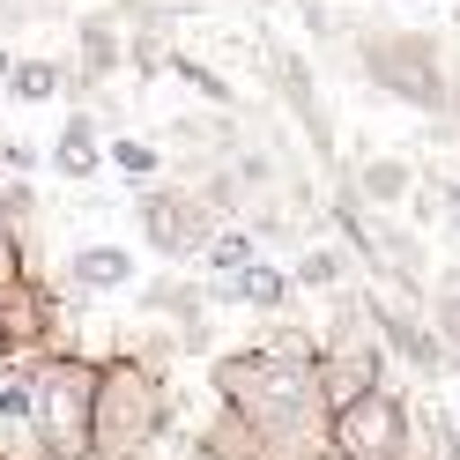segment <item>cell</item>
Instances as JSON below:
<instances>
[{
	"label": "cell",
	"mask_w": 460,
	"mask_h": 460,
	"mask_svg": "<svg viewBox=\"0 0 460 460\" xmlns=\"http://www.w3.org/2000/svg\"><path fill=\"white\" fill-rule=\"evenodd\" d=\"M164 430V379L149 364L97 371V416H90V460H134Z\"/></svg>",
	"instance_id": "6da1fadb"
},
{
	"label": "cell",
	"mask_w": 460,
	"mask_h": 460,
	"mask_svg": "<svg viewBox=\"0 0 460 460\" xmlns=\"http://www.w3.org/2000/svg\"><path fill=\"white\" fill-rule=\"evenodd\" d=\"M216 386L230 409H245V423H261V430H290L305 409H312V371L305 364H282L268 349H238V357H223L216 364Z\"/></svg>",
	"instance_id": "7a4b0ae2"
},
{
	"label": "cell",
	"mask_w": 460,
	"mask_h": 460,
	"mask_svg": "<svg viewBox=\"0 0 460 460\" xmlns=\"http://www.w3.org/2000/svg\"><path fill=\"white\" fill-rule=\"evenodd\" d=\"M90 416H97V364H52L38 379V401H31V430L45 460H90Z\"/></svg>",
	"instance_id": "3957f363"
},
{
	"label": "cell",
	"mask_w": 460,
	"mask_h": 460,
	"mask_svg": "<svg viewBox=\"0 0 460 460\" xmlns=\"http://www.w3.org/2000/svg\"><path fill=\"white\" fill-rule=\"evenodd\" d=\"M334 453L341 460H401L409 453V409L386 394V386H364L334 409Z\"/></svg>",
	"instance_id": "277c9868"
},
{
	"label": "cell",
	"mask_w": 460,
	"mask_h": 460,
	"mask_svg": "<svg viewBox=\"0 0 460 460\" xmlns=\"http://www.w3.org/2000/svg\"><path fill=\"white\" fill-rule=\"evenodd\" d=\"M141 238H149L156 252H171V261H186L193 252V238H200V208L193 200H179V193H141Z\"/></svg>",
	"instance_id": "5b68a950"
},
{
	"label": "cell",
	"mask_w": 460,
	"mask_h": 460,
	"mask_svg": "<svg viewBox=\"0 0 460 460\" xmlns=\"http://www.w3.org/2000/svg\"><path fill=\"white\" fill-rule=\"evenodd\" d=\"M67 282L75 290H127L134 282V252L127 245H82L67 261Z\"/></svg>",
	"instance_id": "8992f818"
},
{
	"label": "cell",
	"mask_w": 460,
	"mask_h": 460,
	"mask_svg": "<svg viewBox=\"0 0 460 460\" xmlns=\"http://www.w3.org/2000/svg\"><path fill=\"white\" fill-rule=\"evenodd\" d=\"M371 320L386 327V341H394V349H401V357H409V364L423 371V379H438V371H446V341H438V334H423L416 320H401L394 305H371Z\"/></svg>",
	"instance_id": "52a82bcc"
},
{
	"label": "cell",
	"mask_w": 460,
	"mask_h": 460,
	"mask_svg": "<svg viewBox=\"0 0 460 460\" xmlns=\"http://www.w3.org/2000/svg\"><path fill=\"white\" fill-rule=\"evenodd\" d=\"M230 297H238L245 312H282V297H290V275L268 268V261H245L238 275H230Z\"/></svg>",
	"instance_id": "ba28073f"
},
{
	"label": "cell",
	"mask_w": 460,
	"mask_h": 460,
	"mask_svg": "<svg viewBox=\"0 0 460 460\" xmlns=\"http://www.w3.org/2000/svg\"><path fill=\"white\" fill-rule=\"evenodd\" d=\"M52 164H60L67 179H90V171H97V127L82 119V111L60 127V141H52Z\"/></svg>",
	"instance_id": "9c48e42d"
},
{
	"label": "cell",
	"mask_w": 460,
	"mask_h": 460,
	"mask_svg": "<svg viewBox=\"0 0 460 460\" xmlns=\"http://www.w3.org/2000/svg\"><path fill=\"white\" fill-rule=\"evenodd\" d=\"M8 90H15V104H52L60 97V60H15Z\"/></svg>",
	"instance_id": "30bf717a"
},
{
	"label": "cell",
	"mask_w": 460,
	"mask_h": 460,
	"mask_svg": "<svg viewBox=\"0 0 460 460\" xmlns=\"http://www.w3.org/2000/svg\"><path fill=\"white\" fill-rule=\"evenodd\" d=\"M409 193V164L401 156H371L364 164V200H401Z\"/></svg>",
	"instance_id": "8fae6325"
},
{
	"label": "cell",
	"mask_w": 460,
	"mask_h": 460,
	"mask_svg": "<svg viewBox=\"0 0 460 460\" xmlns=\"http://www.w3.org/2000/svg\"><path fill=\"white\" fill-rule=\"evenodd\" d=\"M245 261H261V245H252V230H216V238H208V268L238 275Z\"/></svg>",
	"instance_id": "7c38bea8"
},
{
	"label": "cell",
	"mask_w": 460,
	"mask_h": 460,
	"mask_svg": "<svg viewBox=\"0 0 460 460\" xmlns=\"http://www.w3.org/2000/svg\"><path fill=\"white\" fill-rule=\"evenodd\" d=\"M82 52H90V75H111V67H119V38H111L104 15H82Z\"/></svg>",
	"instance_id": "4fadbf2b"
},
{
	"label": "cell",
	"mask_w": 460,
	"mask_h": 460,
	"mask_svg": "<svg viewBox=\"0 0 460 460\" xmlns=\"http://www.w3.org/2000/svg\"><path fill=\"white\" fill-rule=\"evenodd\" d=\"M31 401H38L31 371H8V379H0V423H31Z\"/></svg>",
	"instance_id": "5bb4252c"
},
{
	"label": "cell",
	"mask_w": 460,
	"mask_h": 460,
	"mask_svg": "<svg viewBox=\"0 0 460 460\" xmlns=\"http://www.w3.org/2000/svg\"><path fill=\"white\" fill-rule=\"evenodd\" d=\"M111 164L134 171V179H149V171H156V149H149V141H111Z\"/></svg>",
	"instance_id": "9a60e30c"
},
{
	"label": "cell",
	"mask_w": 460,
	"mask_h": 460,
	"mask_svg": "<svg viewBox=\"0 0 460 460\" xmlns=\"http://www.w3.org/2000/svg\"><path fill=\"white\" fill-rule=\"evenodd\" d=\"M438 334H446V349H460V290H446V305H438Z\"/></svg>",
	"instance_id": "2e32d148"
},
{
	"label": "cell",
	"mask_w": 460,
	"mask_h": 460,
	"mask_svg": "<svg viewBox=\"0 0 460 460\" xmlns=\"http://www.w3.org/2000/svg\"><path fill=\"white\" fill-rule=\"evenodd\" d=\"M297 275H305V282H334V261H327V252H312V261H305Z\"/></svg>",
	"instance_id": "e0dca14e"
},
{
	"label": "cell",
	"mask_w": 460,
	"mask_h": 460,
	"mask_svg": "<svg viewBox=\"0 0 460 460\" xmlns=\"http://www.w3.org/2000/svg\"><path fill=\"white\" fill-rule=\"evenodd\" d=\"M38 8H31V0H0V22H31Z\"/></svg>",
	"instance_id": "ac0fdd59"
},
{
	"label": "cell",
	"mask_w": 460,
	"mask_h": 460,
	"mask_svg": "<svg viewBox=\"0 0 460 460\" xmlns=\"http://www.w3.org/2000/svg\"><path fill=\"white\" fill-rule=\"evenodd\" d=\"M0 282H15V238H0Z\"/></svg>",
	"instance_id": "d6986e66"
},
{
	"label": "cell",
	"mask_w": 460,
	"mask_h": 460,
	"mask_svg": "<svg viewBox=\"0 0 460 460\" xmlns=\"http://www.w3.org/2000/svg\"><path fill=\"white\" fill-rule=\"evenodd\" d=\"M453 238H460V193H453Z\"/></svg>",
	"instance_id": "ffe728a7"
},
{
	"label": "cell",
	"mask_w": 460,
	"mask_h": 460,
	"mask_svg": "<svg viewBox=\"0 0 460 460\" xmlns=\"http://www.w3.org/2000/svg\"><path fill=\"white\" fill-rule=\"evenodd\" d=\"M8 67H15V60H8V52H0V82H8Z\"/></svg>",
	"instance_id": "44dd1931"
},
{
	"label": "cell",
	"mask_w": 460,
	"mask_h": 460,
	"mask_svg": "<svg viewBox=\"0 0 460 460\" xmlns=\"http://www.w3.org/2000/svg\"><path fill=\"white\" fill-rule=\"evenodd\" d=\"M453 141H460V111H453Z\"/></svg>",
	"instance_id": "7402d4cb"
},
{
	"label": "cell",
	"mask_w": 460,
	"mask_h": 460,
	"mask_svg": "<svg viewBox=\"0 0 460 460\" xmlns=\"http://www.w3.org/2000/svg\"><path fill=\"white\" fill-rule=\"evenodd\" d=\"M0 357H8V341H0Z\"/></svg>",
	"instance_id": "603a6c76"
}]
</instances>
